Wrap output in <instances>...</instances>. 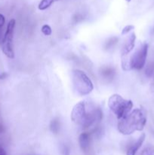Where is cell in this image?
Segmentation results:
<instances>
[{"label":"cell","mask_w":154,"mask_h":155,"mask_svg":"<svg viewBox=\"0 0 154 155\" xmlns=\"http://www.w3.org/2000/svg\"><path fill=\"white\" fill-rule=\"evenodd\" d=\"M42 32L44 35L45 36H50L51 34V28L49 25H47V24H45V25L42 26Z\"/></svg>","instance_id":"13"},{"label":"cell","mask_w":154,"mask_h":155,"mask_svg":"<svg viewBox=\"0 0 154 155\" xmlns=\"http://www.w3.org/2000/svg\"><path fill=\"white\" fill-rule=\"evenodd\" d=\"M108 106L118 119L121 120L131 111L133 103L131 100H125L121 95L114 94L109 98Z\"/></svg>","instance_id":"2"},{"label":"cell","mask_w":154,"mask_h":155,"mask_svg":"<svg viewBox=\"0 0 154 155\" xmlns=\"http://www.w3.org/2000/svg\"><path fill=\"white\" fill-rule=\"evenodd\" d=\"M71 120L82 127H89V114L86 113L84 102L81 101L74 106L71 112Z\"/></svg>","instance_id":"6"},{"label":"cell","mask_w":154,"mask_h":155,"mask_svg":"<svg viewBox=\"0 0 154 155\" xmlns=\"http://www.w3.org/2000/svg\"><path fill=\"white\" fill-rule=\"evenodd\" d=\"M5 22V18L4 15L0 14V33H1V29L4 26Z\"/></svg>","instance_id":"16"},{"label":"cell","mask_w":154,"mask_h":155,"mask_svg":"<svg viewBox=\"0 0 154 155\" xmlns=\"http://www.w3.org/2000/svg\"><path fill=\"white\" fill-rule=\"evenodd\" d=\"M89 142H90V135L88 133H82L79 137V142L82 151H86L88 149Z\"/></svg>","instance_id":"9"},{"label":"cell","mask_w":154,"mask_h":155,"mask_svg":"<svg viewBox=\"0 0 154 155\" xmlns=\"http://www.w3.org/2000/svg\"><path fill=\"white\" fill-rule=\"evenodd\" d=\"M135 39H136V36L135 33H131L129 36L128 37V39L125 41V44H124L123 47H122V56L127 55L131 50L134 48V43H135Z\"/></svg>","instance_id":"7"},{"label":"cell","mask_w":154,"mask_h":155,"mask_svg":"<svg viewBox=\"0 0 154 155\" xmlns=\"http://www.w3.org/2000/svg\"><path fill=\"white\" fill-rule=\"evenodd\" d=\"M116 42H117V38L116 37L111 38V39L107 42V47H108V48L109 47H112L113 46V45H114Z\"/></svg>","instance_id":"15"},{"label":"cell","mask_w":154,"mask_h":155,"mask_svg":"<svg viewBox=\"0 0 154 155\" xmlns=\"http://www.w3.org/2000/svg\"><path fill=\"white\" fill-rule=\"evenodd\" d=\"M148 52L147 43H144L134 52L131 57L129 61L122 64V68L124 70L136 69L141 70L145 65L146 60V56Z\"/></svg>","instance_id":"4"},{"label":"cell","mask_w":154,"mask_h":155,"mask_svg":"<svg viewBox=\"0 0 154 155\" xmlns=\"http://www.w3.org/2000/svg\"><path fill=\"white\" fill-rule=\"evenodd\" d=\"M50 128H51V130L52 133H58L59 128H60V124H59V121L56 119L53 120L51 123Z\"/></svg>","instance_id":"11"},{"label":"cell","mask_w":154,"mask_h":155,"mask_svg":"<svg viewBox=\"0 0 154 155\" xmlns=\"http://www.w3.org/2000/svg\"><path fill=\"white\" fill-rule=\"evenodd\" d=\"M145 134L143 133V134L140 135V137L138 138L137 141L128 148V151H127V155H135L137 151H138L139 148L141 147L142 144L144 142V139H145Z\"/></svg>","instance_id":"8"},{"label":"cell","mask_w":154,"mask_h":155,"mask_svg":"<svg viewBox=\"0 0 154 155\" xmlns=\"http://www.w3.org/2000/svg\"><path fill=\"white\" fill-rule=\"evenodd\" d=\"M134 28V27L133 25H127V26H125V27L123 28V30H122V35L126 34V33H128V32H130V31H131V30H132Z\"/></svg>","instance_id":"14"},{"label":"cell","mask_w":154,"mask_h":155,"mask_svg":"<svg viewBox=\"0 0 154 155\" xmlns=\"http://www.w3.org/2000/svg\"><path fill=\"white\" fill-rule=\"evenodd\" d=\"M153 33H154V29H153Z\"/></svg>","instance_id":"19"},{"label":"cell","mask_w":154,"mask_h":155,"mask_svg":"<svg viewBox=\"0 0 154 155\" xmlns=\"http://www.w3.org/2000/svg\"><path fill=\"white\" fill-rule=\"evenodd\" d=\"M146 123V111L143 109L137 108L130 112L125 117L119 120L118 130L123 135H131L135 131L143 130Z\"/></svg>","instance_id":"1"},{"label":"cell","mask_w":154,"mask_h":155,"mask_svg":"<svg viewBox=\"0 0 154 155\" xmlns=\"http://www.w3.org/2000/svg\"><path fill=\"white\" fill-rule=\"evenodd\" d=\"M57 0H42L39 4V9L41 11L48 8L54 2Z\"/></svg>","instance_id":"10"},{"label":"cell","mask_w":154,"mask_h":155,"mask_svg":"<svg viewBox=\"0 0 154 155\" xmlns=\"http://www.w3.org/2000/svg\"><path fill=\"white\" fill-rule=\"evenodd\" d=\"M126 1H127V2H130V1H131V0H126Z\"/></svg>","instance_id":"18"},{"label":"cell","mask_w":154,"mask_h":155,"mask_svg":"<svg viewBox=\"0 0 154 155\" xmlns=\"http://www.w3.org/2000/svg\"><path fill=\"white\" fill-rule=\"evenodd\" d=\"M139 155H154V148L153 147H147L142 150Z\"/></svg>","instance_id":"12"},{"label":"cell","mask_w":154,"mask_h":155,"mask_svg":"<svg viewBox=\"0 0 154 155\" xmlns=\"http://www.w3.org/2000/svg\"><path fill=\"white\" fill-rule=\"evenodd\" d=\"M72 77L74 87L79 95H87L92 92L93 83L85 73L80 70H74Z\"/></svg>","instance_id":"3"},{"label":"cell","mask_w":154,"mask_h":155,"mask_svg":"<svg viewBox=\"0 0 154 155\" xmlns=\"http://www.w3.org/2000/svg\"><path fill=\"white\" fill-rule=\"evenodd\" d=\"M14 27L15 20L11 19L8 24L2 42V48L3 53L9 58H14V52L13 49V36Z\"/></svg>","instance_id":"5"},{"label":"cell","mask_w":154,"mask_h":155,"mask_svg":"<svg viewBox=\"0 0 154 155\" xmlns=\"http://www.w3.org/2000/svg\"><path fill=\"white\" fill-rule=\"evenodd\" d=\"M0 155H6L5 151L4 148L2 146H0Z\"/></svg>","instance_id":"17"}]
</instances>
